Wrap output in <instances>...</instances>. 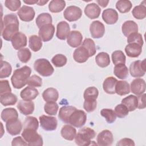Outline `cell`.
I'll return each instance as SVG.
<instances>
[{
    "label": "cell",
    "instance_id": "cell-1",
    "mask_svg": "<svg viewBox=\"0 0 146 146\" xmlns=\"http://www.w3.org/2000/svg\"><path fill=\"white\" fill-rule=\"evenodd\" d=\"M31 72V68L25 66L14 70L11 78L13 86L16 89H20L26 84Z\"/></svg>",
    "mask_w": 146,
    "mask_h": 146
},
{
    "label": "cell",
    "instance_id": "cell-2",
    "mask_svg": "<svg viewBox=\"0 0 146 146\" xmlns=\"http://www.w3.org/2000/svg\"><path fill=\"white\" fill-rule=\"evenodd\" d=\"M96 135L95 131L89 127H83L80 129L75 137V141L77 145L87 146L91 144V139Z\"/></svg>",
    "mask_w": 146,
    "mask_h": 146
},
{
    "label": "cell",
    "instance_id": "cell-3",
    "mask_svg": "<svg viewBox=\"0 0 146 146\" xmlns=\"http://www.w3.org/2000/svg\"><path fill=\"white\" fill-rule=\"evenodd\" d=\"M34 68L39 75L44 77L51 76L54 71L50 62L44 58L36 59L34 62Z\"/></svg>",
    "mask_w": 146,
    "mask_h": 146
},
{
    "label": "cell",
    "instance_id": "cell-4",
    "mask_svg": "<svg viewBox=\"0 0 146 146\" xmlns=\"http://www.w3.org/2000/svg\"><path fill=\"white\" fill-rule=\"evenodd\" d=\"M22 137L30 146L43 145V139L42 136L36 132V131L31 129H23Z\"/></svg>",
    "mask_w": 146,
    "mask_h": 146
},
{
    "label": "cell",
    "instance_id": "cell-5",
    "mask_svg": "<svg viewBox=\"0 0 146 146\" xmlns=\"http://www.w3.org/2000/svg\"><path fill=\"white\" fill-rule=\"evenodd\" d=\"M86 120V112L83 110L76 109L70 116L68 124L76 128H81L85 124Z\"/></svg>",
    "mask_w": 146,
    "mask_h": 146
},
{
    "label": "cell",
    "instance_id": "cell-6",
    "mask_svg": "<svg viewBox=\"0 0 146 146\" xmlns=\"http://www.w3.org/2000/svg\"><path fill=\"white\" fill-rule=\"evenodd\" d=\"M129 73L134 78L143 76L146 71L145 59L143 60H136L133 62L129 66Z\"/></svg>",
    "mask_w": 146,
    "mask_h": 146
},
{
    "label": "cell",
    "instance_id": "cell-7",
    "mask_svg": "<svg viewBox=\"0 0 146 146\" xmlns=\"http://www.w3.org/2000/svg\"><path fill=\"white\" fill-rule=\"evenodd\" d=\"M40 127L45 131H51L56 129L58 121L56 117L44 115H41L39 117Z\"/></svg>",
    "mask_w": 146,
    "mask_h": 146
},
{
    "label": "cell",
    "instance_id": "cell-8",
    "mask_svg": "<svg viewBox=\"0 0 146 146\" xmlns=\"http://www.w3.org/2000/svg\"><path fill=\"white\" fill-rule=\"evenodd\" d=\"M82 15L81 9L76 6H68L63 13L64 18L69 22L78 21Z\"/></svg>",
    "mask_w": 146,
    "mask_h": 146
},
{
    "label": "cell",
    "instance_id": "cell-9",
    "mask_svg": "<svg viewBox=\"0 0 146 146\" xmlns=\"http://www.w3.org/2000/svg\"><path fill=\"white\" fill-rule=\"evenodd\" d=\"M113 141V135L112 132L105 129L101 131L97 136L96 141L98 145L100 146H108L111 145Z\"/></svg>",
    "mask_w": 146,
    "mask_h": 146
},
{
    "label": "cell",
    "instance_id": "cell-10",
    "mask_svg": "<svg viewBox=\"0 0 146 146\" xmlns=\"http://www.w3.org/2000/svg\"><path fill=\"white\" fill-rule=\"evenodd\" d=\"M17 14L21 21L24 22H30L34 18L35 13L33 7L23 5L19 9Z\"/></svg>",
    "mask_w": 146,
    "mask_h": 146
},
{
    "label": "cell",
    "instance_id": "cell-11",
    "mask_svg": "<svg viewBox=\"0 0 146 146\" xmlns=\"http://www.w3.org/2000/svg\"><path fill=\"white\" fill-rule=\"evenodd\" d=\"M90 31L92 38H100L105 33L104 25L99 21H93L90 26Z\"/></svg>",
    "mask_w": 146,
    "mask_h": 146
},
{
    "label": "cell",
    "instance_id": "cell-12",
    "mask_svg": "<svg viewBox=\"0 0 146 146\" xmlns=\"http://www.w3.org/2000/svg\"><path fill=\"white\" fill-rule=\"evenodd\" d=\"M55 27L51 24H48L40 27L39 30V36L43 42H48L50 40L54 34Z\"/></svg>",
    "mask_w": 146,
    "mask_h": 146
},
{
    "label": "cell",
    "instance_id": "cell-13",
    "mask_svg": "<svg viewBox=\"0 0 146 146\" xmlns=\"http://www.w3.org/2000/svg\"><path fill=\"white\" fill-rule=\"evenodd\" d=\"M19 32V24H9L4 26L2 30V38L7 41H11L12 38Z\"/></svg>",
    "mask_w": 146,
    "mask_h": 146
},
{
    "label": "cell",
    "instance_id": "cell-14",
    "mask_svg": "<svg viewBox=\"0 0 146 146\" xmlns=\"http://www.w3.org/2000/svg\"><path fill=\"white\" fill-rule=\"evenodd\" d=\"M82 40V34L80 31L76 30L70 31V34L67 37V42L68 44L74 48L79 47L81 44Z\"/></svg>",
    "mask_w": 146,
    "mask_h": 146
},
{
    "label": "cell",
    "instance_id": "cell-15",
    "mask_svg": "<svg viewBox=\"0 0 146 146\" xmlns=\"http://www.w3.org/2000/svg\"><path fill=\"white\" fill-rule=\"evenodd\" d=\"M6 128L10 135L15 136L21 133L22 129V124L21 121L17 119L6 122Z\"/></svg>",
    "mask_w": 146,
    "mask_h": 146
},
{
    "label": "cell",
    "instance_id": "cell-16",
    "mask_svg": "<svg viewBox=\"0 0 146 146\" xmlns=\"http://www.w3.org/2000/svg\"><path fill=\"white\" fill-rule=\"evenodd\" d=\"M70 33L69 24L66 21L59 22L56 26V36L60 40H65Z\"/></svg>",
    "mask_w": 146,
    "mask_h": 146
},
{
    "label": "cell",
    "instance_id": "cell-17",
    "mask_svg": "<svg viewBox=\"0 0 146 146\" xmlns=\"http://www.w3.org/2000/svg\"><path fill=\"white\" fill-rule=\"evenodd\" d=\"M131 92L136 95H139L143 94L145 91V82L143 79L136 78L132 80L131 83Z\"/></svg>",
    "mask_w": 146,
    "mask_h": 146
},
{
    "label": "cell",
    "instance_id": "cell-18",
    "mask_svg": "<svg viewBox=\"0 0 146 146\" xmlns=\"http://www.w3.org/2000/svg\"><path fill=\"white\" fill-rule=\"evenodd\" d=\"M12 46L15 50H20L27 45V37L21 32L17 33L11 40Z\"/></svg>",
    "mask_w": 146,
    "mask_h": 146
},
{
    "label": "cell",
    "instance_id": "cell-19",
    "mask_svg": "<svg viewBox=\"0 0 146 146\" xmlns=\"http://www.w3.org/2000/svg\"><path fill=\"white\" fill-rule=\"evenodd\" d=\"M117 12L112 8L105 9L102 13L103 21L108 25H113L116 23L118 20Z\"/></svg>",
    "mask_w": 146,
    "mask_h": 146
},
{
    "label": "cell",
    "instance_id": "cell-20",
    "mask_svg": "<svg viewBox=\"0 0 146 146\" xmlns=\"http://www.w3.org/2000/svg\"><path fill=\"white\" fill-rule=\"evenodd\" d=\"M17 108L21 113L27 116L33 113L34 111V103L33 101L21 100L18 102Z\"/></svg>",
    "mask_w": 146,
    "mask_h": 146
},
{
    "label": "cell",
    "instance_id": "cell-21",
    "mask_svg": "<svg viewBox=\"0 0 146 146\" xmlns=\"http://www.w3.org/2000/svg\"><path fill=\"white\" fill-rule=\"evenodd\" d=\"M90 57L88 51L83 46H81L76 48L73 53V58L75 61L82 63L86 62Z\"/></svg>",
    "mask_w": 146,
    "mask_h": 146
},
{
    "label": "cell",
    "instance_id": "cell-22",
    "mask_svg": "<svg viewBox=\"0 0 146 146\" xmlns=\"http://www.w3.org/2000/svg\"><path fill=\"white\" fill-rule=\"evenodd\" d=\"M39 95V92L34 87L28 86L21 91V98L26 101H31L35 99Z\"/></svg>",
    "mask_w": 146,
    "mask_h": 146
},
{
    "label": "cell",
    "instance_id": "cell-23",
    "mask_svg": "<svg viewBox=\"0 0 146 146\" xmlns=\"http://www.w3.org/2000/svg\"><path fill=\"white\" fill-rule=\"evenodd\" d=\"M101 13V9L98 5L91 3L87 5L84 9V13L89 18L93 19L98 18Z\"/></svg>",
    "mask_w": 146,
    "mask_h": 146
},
{
    "label": "cell",
    "instance_id": "cell-24",
    "mask_svg": "<svg viewBox=\"0 0 146 146\" xmlns=\"http://www.w3.org/2000/svg\"><path fill=\"white\" fill-rule=\"evenodd\" d=\"M125 51L130 58L138 57L142 52V46L136 43H128L125 47Z\"/></svg>",
    "mask_w": 146,
    "mask_h": 146
},
{
    "label": "cell",
    "instance_id": "cell-25",
    "mask_svg": "<svg viewBox=\"0 0 146 146\" xmlns=\"http://www.w3.org/2000/svg\"><path fill=\"white\" fill-rule=\"evenodd\" d=\"M121 31L124 35L128 37L129 35L138 32V26L133 21H127L123 23Z\"/></svg>",
    "mask_w": 146,
    "mask_h": 146
},
{
    "label": "cell",
    "instance_id": "cell-26",
    "mask_svg": "<svg viewBox=\"0 0 146 146\" xmlns=\"http://www.w3.org/2000/svg\"><path fill=\"white\" fill-rule=\"evenodd\" d=\"M76 108L75 107L71 106H65L62 107L59 112L58 117L61 121L65 123L68 124V120L72 112L76 110Z\"/></svg>",
    "mask_w": 146,
    "mask_h": 146
},
{
    "label": "cell",
    "instance_id": "cell-27",
    "mask_svg": "<svg viewBox=\"0 0 146 146\" xmlns=\"http://www.w3.org/2000/svg\"><path fill=\"white\" fill-rule=\"evenodd\" d=\"M61 136L67 140L72 141L75 139L76 135V130L71 125L66 124L62 127L60 131Z\"/></svg>",
    "mask_w": 146,
    "mask_h": 146
},
{
    "label": "cell",
    "instance_id": "cell-28",
    "mask_svg": "<svg viewBox=\"0 0 146 146\" xmlns=\"http://www.w3.org/2000/svg\"><path fill=\"white\" fill-rule=\"evenodd\" d=\"M117 80L113 76L107 77L103 83V88L104 91L108 94H115V85Z\"/></svg>",
    "mask_w": 146,
    "mask_h": 146
},
{
    "label": "cell",
    "instance_id": "cell-29",
    "mask_svg": "<svg viewBox=\"0 0 146 146\" xmlns=\"http://www.w3.org/2000/svg\"><path fill=\"white\" fill-rule=\"evenodd\" d=\"M1 116L2 120L6 123L10 120L17 119L18 118V113L15 108H7L3 110Z\"/></svg>",
    "mask_w": 146,
    "mask_h": 146
},
{
    "label": "cell",
    "instance_id": "cell-30",
    "mask_svg": "<svg viewBox=\"0 0 146 146\" xmlns=\"http://www.w3.org/2000/svg\"><path fill=\"white\" fill-rule=\"evenodd\" d=\"M121 103L127 107L129 111H133L137 108V98L133 95H130L123 99Z\"/></svg>",
    "mask_w": 146,
    "mask_h": 146
},
{
    "label": "cell",
    "instance_id": "cell-31",
    "mask_svg": "<svg viewBox=\"0 0 146 146\" xmlns=\"http://www.w3.org/2000/svg\"><path fill=\"white\" fill-rule=\"evenodd\" d=\"M115 93L120 96L125 95L130 92V86L127 81L119 80L117 81L115 85Z\"/></svg>",
    "mask_w": 146,
    "mask_h": 146
},
{
    "label": "cell",
    "instance_id": "cell-32",
    "mask_svg": "<svg viewBox=\"0 0 146 146\" xmlns=\"http://www.w3.org/2000/svg\"><path fill=\"white\" fill-rule=\"evenodd\" d=\"M42 97L45 102H56L58 99L59 93L56 89L50 87L43 91Z\"/></svg>",
    "mask_w": 146,
    "mask_h": 146
},
{
    "label": "cell",
    "instance_id": "cell-33",
    "mask_svg": "<svg viewBox=\"0 0 146 146\" xmlns=\"http://www.w3.org/2000/svg\"><path fill=\"white\" fill-rule=\"evenodd\" d=\"M17 100V96L11 92H7L1 95L0 102L4 106L14 105Z\"/></svg>",
    "mask_w": 146,
    "mask_h": 146
},
{
    "label": "cell",
    "instance_id": "cell-34",
    "mask_svg": "<svg viewBox=\"0 0 146 146\" xmlns=\"http://www.w3.org/2000/svg\"><path fill=\"white\" fill-rule=\"evenodd\" d=\"M113 74L117 78L124 79L128 76V69L125 64H118L114 67Z\"/></svg>",
    "mask_w": 146,
    "mask_h": 146
},
{
    "label": "cell",
    "instance_id": "cell-35",
    "mask_svg": "<svg viewBox=\"0 0 146 146\" xmlns=\"http://www.w3.org/2000/svg\"><path fill=\"white\" fill-rule=\"evenodd\" d=\"M29 46L32 51H38L42 47V39L36 35H31L29 39Z\"/></svg>",
    "mask_w": 146,
    "mask_h": 146
},
{
    "label": "cell",
    "instance_id": "cell-36",
    "mask_svg": "<svg viewBox=\"0 0 146 146\" xmlns=\"http://www.w3.org/2000/svg\"><path fill=\"white\" fill-rule=\"evenodd\" d=\"M95 62L99 67L102 68L106 67L110 64V55L107 52H100L96 56Z\"/></svg>",
    "mask_w": 146,
    "mask_h": 146
},
{
    "label": "cell",
    "instance_id": "cell-37",
    "mask_svg": "<svg viewBox=\"0 0 146 146\" xmlns=\"http://www.w3.org/2000/svg\"><path fill=\"white\" fill-rule=\"evenodd\" d=\"M52 22V17L49 13H41L38 15L36 18V24L39 29L44 25L51 24Z\"/></svg>",
    "mask_w": 146,
    "mask_h": 146
},
{
    "label": "cell",
    "instance_id": "cell-38",
    "mask_svg": "<svg viewBox=\"0 0 146 146\" xmlns=\"http://www.w3.org/2000/svg\"><path fill=\"white\" fill-rule=\"evenodd\" d=\"M66 6V2L63 0H52L48 5L49 10L51 13H57L62 11Z\"/></svg>",
    "mask_w": 146,
    "mask_h": 146
},
{
    "label": "cell",
    "instance_id": "cell-39",
    "mask_svg": "<svg viewBox=\"0 0 146 146\" xmlns=\"http://www.w3.org/2000/svg\"><path fill=\"white\" fill-rule=\"evenodd\" d=\"M145 4L141 3L135 6L132 11V14L134 18L137 19H143L146 17V7Z\"/></svg>",
    "mask_w": 146,
    "mask_h": 146
},
{
    "label": "cell",
    "instance_id": "cell-40",
    "mask_svg": "<svg viewBox=\"0 0 146 146\" xmlns=\"http://www.w3.org/2000/svg\"><path fill=\"white\" fill-rule=\"evenodd\" d=\"M23 129H31L37 131L39 123L37 119L34 116H27L23 122Z\"/></svg>",
    "mask_w": 146,
    "mask_h": 146
},
{
    "label": "cell",
    "instance_id": "cell-41",
    "mask_svg": "<svg viewBox=\"0 0 146 146\" xmlns=\"http://www.w3.org/2000/svg\"><path fill=\"white\" fill-rule=\"evenodd\" d=\"M132 6V3L128 0H120L116 3V8L121 13H126L130 11Z\"/></svg>",
    "mask_w": 146,
    "mask_h": 146
},
{
    "label": "cell",
    "instance_id": "cell-42",
    "mask_svg": "<svg viewBox=\"0 0 146 146\" xmlns=\"http://www.w3.org/2000/svg\"><path fill=\"white\" fill-rule=\"evenodd\" d=\"M12 71L11 66L6 61L1 60V69H0V78L3 79L9 77Z\"/></svg>",
    "mask_w": 146,
    "mask_h": 146
},
{
    "label": "cell",
    "instance_id": "cell-43",
    "mask_svg": "<svg viewBox=\"0 0 146 146\" xmlns=\"http://www.w3.org/2000/svg\"><path fill=\"white\" fill-rule=\"evenodd\" d=\"M100 115L105 118L106 121L109 124L113 123L116 119V115L115 114V112L112 109H102L100 111Z\"/></svg>",
    "mask_w": 146,
    "mask_h": 146
},
{
    "label": "cell",
    "instance_id": "cell-44",
    "mask_svg": "<svg viewBox=\"0 0 146 146\" xmlns=\"http://www.w3.org/2000/svg\"><path fill=\"white\" fill-rule=\"evenodd\" d=\"M111 58L112 62L115 65L120 63H125V56L123 52L121 50H116L113 51L112 54Z\"/></svg>",
    "mask_w": 146,
    "mask_h": 146
},
{
    "label": "cell",
    "instance_id": "cell-45",
    "mask_svg": "<svg viewBox=\"0 0 146 146\" xmlns=\"http://www.w3.org/2000/svg\"><path fill=\"white\" fill-rule=\"evenodd\" d=\"M82 46L85 47L88 51L90 57L94 56L96 54V49L95 44L94 41L91 38H86L83 40Z\"/></svg>",
    "mask_w": 146,
    "mask_h": 146
},
{
    "label": "cell",
    "instance_id": "cell-46",
    "mask_svg": "<svg viewBox=\"0 0 146 146\" xmlns=\"http://www.w3.org/2000/svg\"><path fill=\"white\" fill-rule=\"evenodd\" d=\"M99 95V91L95 87H89L87 88L83 94L84 99L96 100Z\"/></svg>",
    "mask_w": 146,
    "mask_h": 146
},
{
    "label": "cell",
    "instance_id": "cell-47",
    "mask_svg": "<svg viewBox=\"0 0 146 146\" xmlns=\"http://www.w3.org/2000/svg\"><path fill=\"white\" fill-rule=\"evenodd\" d=\"M17 56L21 62L27 63L31 57V53L28 48H22L18 50Z\"/></svg>",
    "mask_w": 146,
    "mask_h": 146
},
{
    "label": "cell",
    "instance_id": "cell-48",
    "mask_svg": "<svg viewBox=\"0 0 146 146\" xmlns=\"http://www.w3.org/2000/svg\"><path fill=\"white\" fill-rule=\"evenodd\" d=\"M59 107L55 102H47L44 106V112L49 115H55Z\"/></svg>",
    "mask_w": 146,
    "mask_h": 146
},
{
    "label": "cell",
    "instance_id": "cell-49",
    "mask_svg": "<svg viewBox=\"0 0 146 146\" xmlns=\"http://www.w3.org/2000/svg\"><path fill=\"white\" fill-rule=\"evenodd\" d=\"M67 59L66 56L63 54H58L55 55L51 59L52 63L56 67H61L66 65Z\"/></svg>",
    "mask_w": 146,
    "mask_h": 146
},
{
    "label": "cell",
    "instance_id": "cell-50",
    "mask_svg": "<svg viewBox=\"0 0 146 146\" xmlns=\"http://www.w3.org/2000/svg\"><path fill=\"white\" fill-rule=\"evenodd\" d=\"M115 112L116 115L119 118H123L128 115L129 111L127 107L123 104L121 103L117 105L115 108Z\"/></svg>",
    "mask_w": 146,
    "mask_h": 146
},
{
    "label": "cell",
    "instance_id": "cell-51",
    "mask_svg": "<svg viewBox=\"0 0 146 146\" xmlns=\"http://www.w3.org/2000/svg\"><path fill=\"white\" fill-rule=\"evenodd\" d=\"M27 84L29 86L34 87H40L42 85V79L39 76L36 75H33L29 78Z\"/></svg>",
    "mask_w": 146,
    "mask_h": 146
},
{
    "label": "cell",
    "instance_id": "cell-52",
    "mask_svg": "<svg viewBox=\"0 0 146 146\" xmlns=\"http://www.w3.org/2000/svg\"><path fill=\"white\" fill-rule=\"evenodd\" d=\"M127 42L128 43H136L143 46L144 41L143 39V37L141 34L138 33H133L129 35L127 37Z\"/></svg>",
    "mask_w": 146,
    "mask_h": 146
},
{
    "label": "cell",
    "instance_id": "cell-53",
    "mask_svg": "<svg viewBox=\"0 0 146 146\" xmlns=\"http://www.w3.org/2000/svg\"><path fill=\"white\" fill-rule=\"evenodd\" d=\"M5 6L12 11H15L19 9L21 2L19 0H6L5 2Z\"/></svg>",
    "mask_w": 146,
    "mask_h": 146
},
{
    "label": "cell",
    "instance_id": "cell-54",
    "mask_svg": "<svg viewBox=\"0 0 146 146\" xmlns=\"http://www.w3.org/2000/svg\"><path fill=\"white\" fill-rule=\"evenodd\" d=\"M4 26L9 24H19L17 16L14 14H9L4 16L3 23Z\"/></svg>",
    "mask_w": 146,
    "mask_h": 146
},
{
    "label": "cell",
    "instance_id": "cell-55",
    "mask_svg": "<svg viewBox=\"0 0 146 146\" xmlns=\"http://www.w3.org/2000/svg\"><path fill=\"white\" fill-rule=\"evenodd\" d=\"M97 106L96 100H88L84 99L83 103V108L87 112H91L94 111Z\"/></svg>",
    "mask_w": 146,
    "mask_h": 146
},
{
    "label": "cell",
    "instance_id": "cell-56",
    "mask_svg": "<svg viewBox=\"0 0 146 146\" xmlns=\"http://www.w3.org/2000/svg\"><path fill=\"white\" fill-rule=\"evenodd\" d=\"M0 85H1L0 95L7 93V92H11V89L8 80H1L0 81Z\"/></svg>",
    "mask_w": 146,
    "mask_h": 146
},
{
    "label": "cell",
    "instance_id": "cell-57",
    "mask_svg": "<svg viewBox=\"0 0 146 146\" xmlns=\"http://www.w3.org/2000/svg\"><path fill=\"white\" fill-rule=\"evenodd\" d=\"M145 94H143L139 95H137V100H138V104L137 108L139 109H144L146 107L145 103Z\"/></svg>",
    "mask_w": 146,
    "mask_h": 146
},
{
    "label": "cell",
    "instance_id": "cell-58",
    "mask_svg": "<svg viewBox=\"0 0 146 146\" xmlns=\"http://www.w3.org/2000/svg\"><path fill=\"white\" fill-rule=\"evenodd\" d=\"M13 146L15 145H28L27 142L21 136H18L14 138L11 142Z\"/></svg>",
    "mask_w": 146,
    "mask_h": 146
},
{
    "label": "cell",
    "instance_id": "cell-59",
    "mask_svg": "<svg viewBox=\"0 0 146 146\" xmlns=\"http://www.w3.org/2000/svg\"><path fill=\"white\" fill-rule=\"evenodd\" d=\"M117 145H135V143L133 140L129 138H123L120 140L116 144Z\"/></svg>",
    "mask_w": 146,
    "mask_h": 146
},
{
    "label": "cell",
    "instance_id": "cell-60",
    "mask_svg": "<svg viewBox=\"0 0 146 146\" xmlns=\"http://www.w3.org/2000/svg\"><path fill=\"white\" fill-rule=\"evenodd\" d=\"M97 3H98V5H99L100 6H102V7H106L108 3H109V1H96Z\"/></svg>",
    "mask_w": 146,
    "mask_h": 146
},
{
    "label": "cell",
    "instance_id": "cell-61",
    "mask_svg": "<svg viewBox=\"0 0 146 146\" xmlns=\"http://www.w3.org/2000/svg\"><path fill=\"white\" fill-rule=\"evenodd\" d=\"M38 1H36V0H29V1H23V2L29 5H34V4L37 3Z\"/></svg>",
    "mask_w": 146,
    "mask_h": 146
},
{
    "label": "cell",
    "instance_id": "cell-62",
    "mask_svg": "<svg viewBox=\"0 0 146 146\" xmlns=\"http://www.w3.org/2000/svg\"><path fill=\"white\" fill-rule=\"evenodd\" d=\"M47 2H48V1H38V5L39 6H43Z\"/></svg>",
    "mask_w": 146,
    "mask_h": 146
}]
</instances>
